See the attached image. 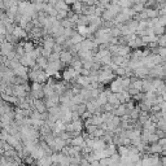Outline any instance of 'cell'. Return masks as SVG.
Segmentation results:
<instances>
[{
  "mask_svg": "<svg viewBox=\"0 0 166 166\" xmlns=\"http://www.w3.org/2000/svg\"><path fill=\"white\" fill-rule=\"evenodd\" d=\"M145 12H147L148 20H155L160 17V11L156 9V8H145Z\"/></svg>",
  "mask_w": 166,
  "mask_h": 166,
  "instance_id": "obj_1",
  "label": "cell"
},
{
  "mask_svg": "<svg viewBox=\"0 0 166 166\" xmlns=\"http://www.w3.org/2000/svg\"><path fill=\"white\" fill-rule=\"evenodd\" d=\"M144 9H145V5H144V4H142V3H135L134 5H132V11L136 13H140V12H143Z\"/></svg>",
  "mask_w": 166,
  "mask_h": 166,
  "instance_id": "obj_2",
  "label": "cell"
},
{
  "mask_svg": "<svg viewBox=\"0 0 166 166\" xmlns=\"http://www.w3.org/2000/svg\"><path fill=\"white\" fill-rule=\"evenodd\" d=\"M64 2H65V3H66V4H68V5H70V4H72V5H73V4H74V3H75V2H78V0H64Z\"/></svg>",
  "mask_w": 166,
  "mask_h": 166,
  "instance_id": "obj_3",
  "label": "cell"
},
{
  "mask_svg": "<svg viewBox=\"0 0 166 166\" xmlns=\"http://www.w3.org/2000/svg\"><path fill=\"white\" fill-rule=\"evenodd\" d=\"M165 29H166V27H165Z\"/></svg>",
  "mask_w": 166,
  "mask_h": 166,
  "instance_id": "obj_4",
  "label": "cell"
}]
</instances>
